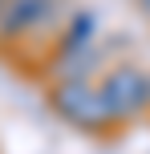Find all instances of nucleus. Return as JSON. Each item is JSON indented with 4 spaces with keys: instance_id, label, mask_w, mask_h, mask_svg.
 I'll use <instances>...</instances> for the list:
<instances>
[{
    "instance_id": "obj_1",
    "label": "nucleus",
    "mask_w": 150,
    "mask_h": 154,
    "mask_svg": "<svg viewBox=\"0 0 150 154\" xmlns=\"http://www.w3.org/2000/svg\"><path fill=\"white\" fill-rule=\"evenodd\" d=\"M49 109L65 126H73L81 134H114L102 85L93 77H81V81H49Z\"/></svg>"
},
{
    "instance_id": "obj_3",
    "label": "nucleus",
    "mask_w": 150,
    "mask_h": 154,
    "mask_svg": "<svg viewBox=\"0 0 150 154\" xmlns=\"http://www.w3.org/2000/svg\"><path fill=\"white\" fill-rule=\"evenodd\" d=\"M65 16H69L65 0H8L0 8V45H20L41 32L57 37V24H65ZM53 37H49V45H53Z\"/></svg>"
},
{
    "instance_id": "obj_4",
    "label": "nucleus",
    "mask_w": 150,
    "mask_h": 154,
    "mask_svg": "<svg viewBox=\"0 0 150 154\" xmlns=\"http://www.w3.org/2000/svg\"><path fill=\"white\" fill-rule=\"evenodd\" d=\"M138 4H142V12H146V16H150V0H138Z\"/></svg>"
},
{
    "instance_id": "obj_5",
    "label": "nucleus",
    "mask_w": 150,
    "mask_h": 154,
    "mask_svg": "<svg viewBox=\"0 0 150 154\" xmlns=\"http://www.w3.org/2000/svg\"><path fill=\"white\" fill-rule=\"evenodd\" d=\"M4 4H8V0H0V8H4Z\"/></svg>"
},
{
    "instance_id": "obj_2",
    "label": "nucleus",
    "mask_w": 150,
    "mask_h": 154,
    "mask_svg": "<svg viewBox=\"0 0 150 154\" xmlns=\"http://www.w3.org/2000/svg\"><path fill=\"white\" fill-rule=\"evenodd\" d=\"M102 97H106V109H110V122L114 130L122 126H134L150 114V73L134 61H114L106 65L102 73Z\"/></svg>"
}]
</instances>
